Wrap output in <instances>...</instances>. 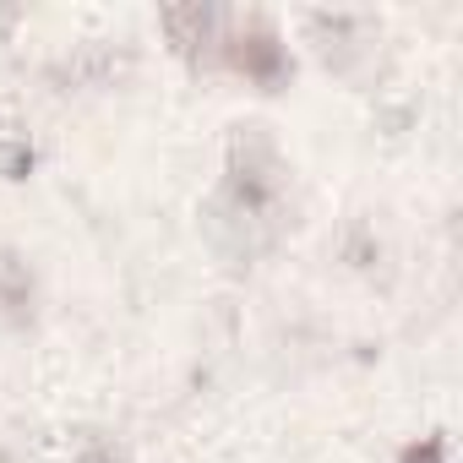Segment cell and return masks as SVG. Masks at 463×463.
Returning a JSON list of instances; mask_svg holds the SVG:
<instances>
[{
  "label": "cell",
  "instance_id": "4",
  "mask_svg": "<svg viewBox=\"0 0 463 463\" xmlns=\"http://www.w3.org/2000/svg\"><path fill=\"white\" fill-rule=\"evenodd\" d=\"M82 463H126L120 452H104V447H93V452H82Z\"/></svg>",
  "mask_w": 463,
  "mask_h": 463
},
{
  "label": "cell",
  "instance_id": "1",
  "mask_svg": "<svg viewBox=\"0 0 463 463\" xmlns=\"http://www.w3.org/2000/svg\"><path fill=\"white\" fill-rule=\"evenodd\" d=\"M284 213V164L268 137L246 131L229 153V180H223V223H235L241 235L262 229L273 235Z\"/></svg>",
  "mask_w": 463,
  "mask_h": 463
},
{
  "label": "cell",
  "instance_id": "3",
  "mask_svg": "<svg viewBox=\"0 0 463 463\" xmlns=\"http://www.w3.org/2000/svg\"><path fill=\"white\" fill-rule=\"evenodd\" d=\"M403 463H441V436H430L425 447H409V452H403Z\"/></svg>",
  "mask_w": 463,
  "mask_h": 463
},
{
  "label": "cell",
  "instance_id": "2",
  "mask_svg": "<svg viewBox=\"0 0 463 463\" xmlns=\"http://www.w3.org/2000/svg\"><path fill=\"white\" fill-rule=\"evenodd\" d=\"M235 66L251 71L257 82H279V71H284V50H279L273 33H257V39H246V44L235 50Z\"/></svg>",
  "mask_w": 463,
  "mask_h": 463
}]
</instances>
